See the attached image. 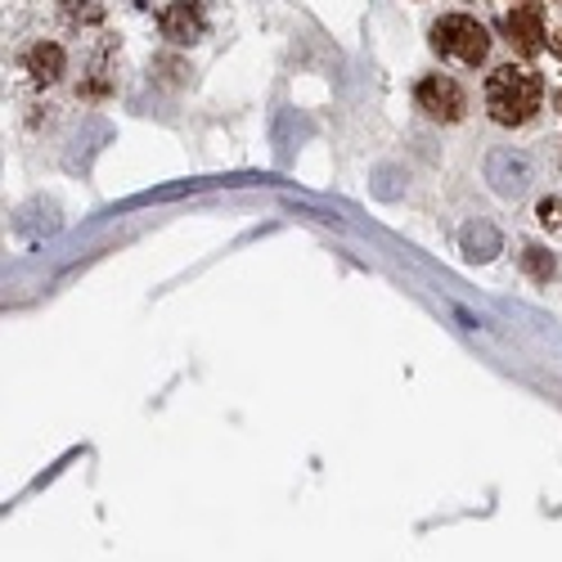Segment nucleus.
I'll list each match as a JSON object with an SVG mask.
<instances>
[{
  "label": "nucleus",
  "instance_id": "0eeeda50",
  "mask_svg": "<svg viewBox=\"0 0 562 562\" xmlns=\"http://www.w3.org/2000/svg\"><path fill=\"white\" fill-rule=\"evenodd\" d=\"M463 252L473 257V261H491L495 252H499V234H495V225H486V221H473V225H463Z\"/></svg>",
  "mask_w": 562,
  "mask_h": 562
},
{
  "label": "nucleus",
  "instance_id": "1a4fd4ad",
  "mask_svg": "<svg viewBox=\"0 0 562 562\" xmlns=\"http://www.w3.org/2000/svg\"><path fill=\"white\" fill-rule=\"evenodd\" d=\"M522 266H527L531 279H549V274H553V257H549L544 248H527V252H522Z\"/></svg>",
  "mask_w": 562,
  "mask_h": 562
},
{
  "label": "nucleus",
  "instance_id": "7ed1b4c3",
  "mask_svg": "<svg viewBox=\"0 0 562 562\" xmlns=\"http://www.w3.org/2000/svg\"><path fill=\"white\" fill-rule=\"evenodd\" d=\"M418 109H424L428 117L454 122L463 113V90L450 77H428V81H418Z\"/></svg>",
  "mask_w": 562,
  "mask_h": 562
},
{
  "label": "nucleus",
  "instance_id": "f257e3e1",
  "mask_svg": "<svg viewBox=\"0 0 562 562\" xmlns=\"http://www.w3.org/2000/svg\"><path fill=\"white\" fill-rule=\"evenodd\" d=\"M540 95H544V86L527 64H504L486 81V109L499 126H522L540 109Z\"/></svg>",
  "mask_w": 562,
  "mask_h": 562
},
{
  "label": "nucleus",
  "instance_id": "f03ea898",
  "mask_svg": "<svg viewBox=\"0 0 562 562\" xmlns=\"http://www.w3.org/2000/svg\"><path fill=\"white\" fill-rule=\"evenodd\" d=\"M432 45L454 64H482L486 50H491V32L477 19H468V14H446L432 27Z\"/></svg>",
  "mask_w": 562,
  "mask_h": 562
},
{
  "label": "nucleus",
  "instance_id": "9d476101",
  "mask_svg": "<svg viewBox=\"0 0 562 562\" xmlns=\"http://www.w3.org/2000/svg\"><path fill=\"white\" fill-rule=\"evenodd\" d=\"M540 225L544 229H562V203L558 199H544L540 203Z\"/></svg>",
  "mask_w": 562,
  "mask_h": 562
},
{
  "label": "nucleus",
  "instance_id": "39448f33",
  "mask_svg": "<svg viewBox=\"0 0 562 562\" xmlns=\"http://www.w3.org/2000/svg\"><path fill=\"white\" fill-rule=\"evenodd\" d=\"M162 32L176 41V45H190L203 36V10L194 0H176L171 10H162Z\"/></svg>",
  "mask_w": 562,
  "mask_h": 562
},
{
  "label": "nucleus",
  "instance_id": "6e6552de",
  "mask_svg": "<svg viewBox=\"0 0 562 562\" xmlns=\"http://www.w3.org/2000/svg\"><path fill=\"white\" fill-rule=\"evenodd\" d=\"M27 72H32V81H59V72H64V50L59 45H36V50L27 55Z\"/></svg>",
  "mask_w": 562,
  "mask_h": 562
},
{
  "label": "nucleus",
  "instance_id": "20e7f679",
  "mask_svg": "<svg viewBox=\"0 0 562 562\" xmlns=\"http://www.w3.org/2000/svg\"><path fill=\"white\" fill-rule=\"evenodd\" d=\"M486 180L495 184L499 194H522L527 180H531V162L527 154H513V149H495L486 158Z\"/></svg>",
  "mask_w": 562,
  "mask_h": 562
},
{
  "label": "nucleus",
  "instance_id": "9b49d317",
  "mask_svg": "<svg viewBox=\"0 0 562 562\" xmlns=\"http://www.w3.org/2000/svg\"><path fill=\"white\" fill-rule=\"evenodd\" d=\"M553 50H558V55H562V32H558V36H553Z\"/></svg>",
  "mask_w": 562,
  "mask_h": 562
},
{
  "label": "nucleus",
  "instance_id": "423d86ee",
  "mask_svg": "<svg viewBox=\"0 0 562 562\" xmlns=\"http://www.w3.org/2000/svg\"><path fill=\"white\" fill-rule=\"evenodd\" d=\"M504 27H508V41L518 45L522 55H536L540 45H544V23H540V10H536V5L513 10V14L504 19Z\"/></svg>",
  "mask_w": 562,
  "mask_h": 562
}]
</instances>
